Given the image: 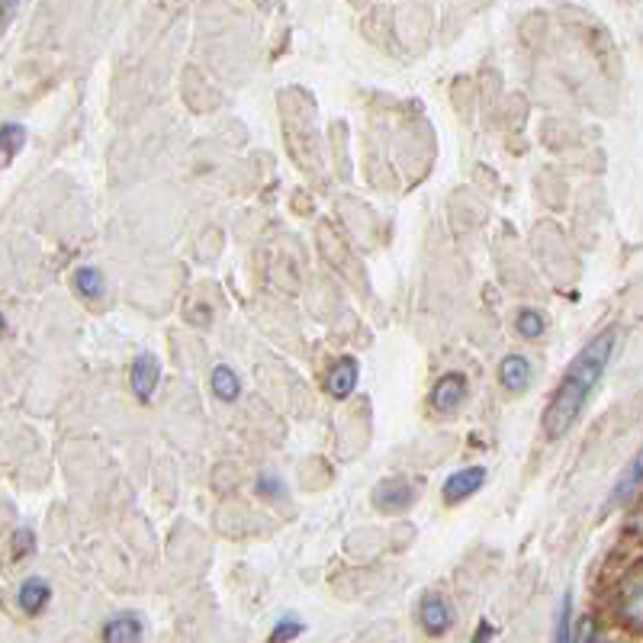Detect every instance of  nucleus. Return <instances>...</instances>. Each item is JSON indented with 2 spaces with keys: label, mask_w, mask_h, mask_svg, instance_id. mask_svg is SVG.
I'll list each match as a JSON object with an SVG mask.
<instances>
[{
  "label": "nucleus",
  "mask_w": 643,
  "mask_h": 643,
  "mask_svg": "<svg viewBox=\"0 0 643 643\" xmlns=\"http://www.w3.org/2000/svg\"><path fill=\"white\" fill-rule=\"evenodd\" d=\"M611 351H614V332L608 329V332H602L599 339L589 341V344L572 357V364L567 367V374H564L560 386H557V393H554V399H550V406H547V412H544V435H547L550 441L564 438L569 428L576 425V418H579V412L586 409V403H589L596 383H599L602 374H606L608 361H611Z\"/></svg>",
  "instance_id": "1"
},
{
  "label": "nucleus",
  "mask_w": 643,
  "mask_h": 643,
  "mask_svg": "<svg viewBox=\"0 0 643 643\" xmlns=\"http://www.w3.org/2000/svg\"><path fill=\"white\" fill-rule=\"evenodd\" d=\"M418 621H421V631H425L428 637H441V634L451 631L454 611L448 606V599H441V596H425V599H421V608H418Z\"/></svg>",
  "instance_id": "2"
},
{
  "label": "nucleus",
  "mask_w": 643,
  "mask_h": 643,
  "mask_svg": "<svg viewBox=\"0 0 643 643\" xmlns=\"http://www.w3.org/2000/svg\"><path fill=\"white\" fill-rule=\"evenodd\" d=\"M412 502H416V486L409 480H399V476L383 480L374 492V505L379 512H406Z\"/></svg>",
  "instance_id": "3"
},
{
  "label": "nucleus",
  "mask_w": 643,
  "mask_h": 643,
  "mask_svg": "<svg viewBox=\"0 0 643 643\" xmlns=\"http://www.w3.org/2000/svg\"><path fill=\"white\" fill-rule=\"evenodd\" d=\"M467 399V377L463 374H444L431 389V406L438 412H454Z\"/></svg>",
  "instance_id": "4"
},
{
  "label": "nucleus",
  "mask_w": 643,
  "mask_h": 643,
  "mask_svg": "<svg viewBox=\"0 0 643 643\" xmlns=\"http://www.w3.org/2000/svg\"><path fill=\"white\" fill-rule=\"evenodd\" d=\"M486 483V470L483 467H467V470H457L454 476H448V483H444V502H463V499H470L473 492H480V486Z\"/></svg>",
  "instance_id": "5"
},
{
  "label": "nucleus",
  "mask_w": 643,
  "mask_h": 643,
  "mask_svg": "<svg viewBox=\"0 0 643 643\" xmlns=\"http://www.w3.org/2000/svg\"><path fill=\"white\" fill-rule=\"evenodd\" d=\"M129 379H132V393L142 403H149L154 396V389H158V379H161V367H158V361H154L152 354H139L136 357Z\"/></svg>",
  "instance_id": "6"
},
{
  "label": "nucleus",
  "mask_w": 643,
  "mask_h": 643,
  "mask_svg": "<svg viewBox=\"0 0 643 643\" xmlns=\"http://www.w3.org/2000/svg\"><path fill=\"white\" fill-rule=\"evenodd\" d=\"M142 621L136 614H116L104 624V643H142Z\"/></svg>",
  "instance_id": "7"
},
{
  "label": "nucleus",
  "mask_w": 643,
  "mask_h": 643,
  "mask_svg": "<svg viewBox=\"0 0 643 643\" xmlns=\"http://www.w3.org/2000/svg\"><path fill=\"white\" fill-rule=\"evenodd\" d=\"M357 361L354 357H341L339 364H335V371L329 374V393L335 396V399H347L351 393H354V386H357Z\"/></svg>",
  "instance_id": "8"
},
{
  "label": "nucleus",
  "mask_w": 643,
  "mask_h": 643,
  "mask_svg": "<svg viewBox=\"0 0 643 643\" xmlns=\"http://www.w3.org/2000/svg\"><path fill=\"white\" fill-rule=\"evenodd\" d=\"M499 379H502V386H505V389H512V393L525 389V386L531 383L528 357H522V354H508V357L502 361V367H499Z\"/></svg>",
  "instance_id": "9"
},
{
  "label": "nucleus",
  "mask_w": 643,
  "mask_h": 643,
  "mask_svg": "<svg viewBox=\"0 0 643 643\" xmlns=\"http://www.w3.org/2000/svg\"><path fill=\"white\" fill-rule=\"evenodd\" d=\"M49 599H52V589H49L45 579H26L23 589H20V608L26 614H39L42 608L49 606Z\"/></svg>",
  "instance_id": "10"
},
{
  "label": "nucleus",
  "mask_w": 643,
  "mask_h": 643,
  "mask_svg": "<svg viewBox=\"0 0 643 643\" xmlns=\"http://www.w3.org/2000/svg\"><path fill=\"white\" fill-rule=\"evenodd\" d=\"M26 146V129L20 122H7L0 129V171L17 158V152Z\"/></svg>",
  "instance_id": "11"
},
{
  "label": "nucleus",
  "mask_w": 643,
  "mask_h": 643,
  "mask_svg": "<svg viewBox=\"0 0 643 643\" xmlns=\"http://www.w3.org/2000/svg\"><path fill=\"white\" fill-rule=\"evenodd\" d=\"M75 290L84 300H100L104 297V277H100V270L97 267H77Z\"/></svg>",
  "instance_id": "12"
},
{
  "label": "nucleus",
  "mask_w": 643,
  "mask_h": 643,
  "mask_svg": "<svg viewBox=\"0 0 643 643\" xmlns=\"http://www.w3.org/2000/svg\"><path fill=\"white\" fill-rule=\"evenodd\" d=\"M637 486H641V457H634L631 460V467H628V473L618 480V486H614V492H611V502L608 505H624L634 492H637Z\"/></svg>",
  "instance_id": "13"
},
{
  "label": "nucleus",
  "mask_w": 643,
  "mask_h": 643,
  "mask_svg": "<svg viewBox=\"0 0 643 643\" xmlns=\"http://www.w3.org/2000/svg\"><path fill=\"white\" fill-rule=\"evenodd\" d=\"M210 383H213V393H216L223 403H235V399H238V393H242L238 377H235V371H232V367H216Z\"/></svg>",
  "instance_id": "14"
},
{
  "label": "nucleus",
  "mask_w": 643,
  "mask_h": 643,
  "mask_svg": "<svg viewBox=\"0 0 643 643\" xmlns=\"http://www.w3.org/2000/svg\"><path fill=\"white\" fill-rule=\"evenodd\" d=\"M624 596H628V606H621V614H624V618L631 621V628H641V621H643V611H641L643 589H641V576H637V572L631 576V582H628Z\"/></svg>",
  "instance_id": "15"
},
{
  "label": "nucleus",
  "mask_w": 643,
  "mask_h": 643,
  "mask_svg": "<svg viewBox=\"0 0 643 643\" xmlns=\"http://www.w3.org/2000/svg\"><path fill=\"white\" fill-rule=\"evenodd\" d=\"M515 329L522 339H540L544 335V315L534 312V309H522L518 319H515Z\"/></svg>",
  "instance_id": "16"
},
{
  "label": "nucleus",
  "mask_w": 643,
  "mask_h": 643,
  "mask_svg": "<svg viewBox=\"0 0 643 643\" xmlns=\"http://www.w3.org/2000/svg\"><path fill=\"white\" fill-rule=\"evenodd\" d=\"M303 634V621H297V618H283V621H277V628L270 631V643H290L297 641Z\"/></svg>",
  "instance_id": "17"
},
{
  "label": "nucleus",
  "mask_w": 643,
  "mask_h": 643,
  "mask_svg": "<svg viewBox=\"0 0 643 643\" xmlns=\"http://www.w3.org/2000/svg\"><path fill=\"white\" fill-rule=\"evenodd\" d=\"M569 614H572V599H569V596H564V602H560V614H557V637H554V643H572Z\"/></svg>",
  "instance_id": "18"
},
{
  "label": "nucleus",
  "mask_w": 643,
  "mask_h": 643,
  "mask_svg": "<svg viewBox=\"0 0 643 643\" xmlns=\"http://www.w3.org/2000/svg\"><path fill=\"white\" fill-rule=\"evenodd\" d=\"M572 643H602V634H599V624L592 618H582L579 628H576V637Z\"/></svg>",
  "instance_id": "19"
},
{
  "label": "nucleus",
  "mask_w": 643,
  "mask_h": 643,
  "mask_svg": "<svg viewBox=\"0 0 643 643\" xmlns=\"http://www.w3.org/2000/svg\"><path fill=\"white\" fill-rule=\"evenodd\" d=\"M33 547H36V537H33V531H17V537H13V557H23V554H33Z\"/></svg>",
  "instance_id": "20"
},
{
  "label": "nucleus",
  "mask_w": 643,
  "mask_h": 643,
  "mask_svg": "<svg viewBox=\"0 0 643 643\" xmlns=\"http://www.w3.org/2000/svg\"><path fill=\"white\" fill-rule=\"evenodd\" d=\"M258 492H261V495H267V499H277V495H283V490H280V480H277V476H261V480H258Z\"/></svg>",
  "instance_id": "21"
},
{
  "label": "nucleus",
  "mask_w": 643,
  "mask_h": 643,
  "mask_svg": "<svg viewBox=\"0 0 643 643\" xmlns=\"http://www.w3.org/2000/svg\"><path fill=\"white\" fill-rule=\"evenodd\" d=\"M492 637H495V631H492L490 621H480V628H476V634H473L470 643H492Z\"/></svg>",
  "instance_id": "22"
},
{
  "label": "nucleus",
  "mask_w": 643,
  "mask_h": 643,
  "mask_svg": "<svg viewBox=\"0 0 643 643\" xmlns=\"http://www.w3.org/2000/svg\"><path fill=\"white\" fill-rule=\"evenodd\" d=\"M0 332H3V315H0Z\"/></svg>",
  "instance_id": "23"
}]
</instances>
